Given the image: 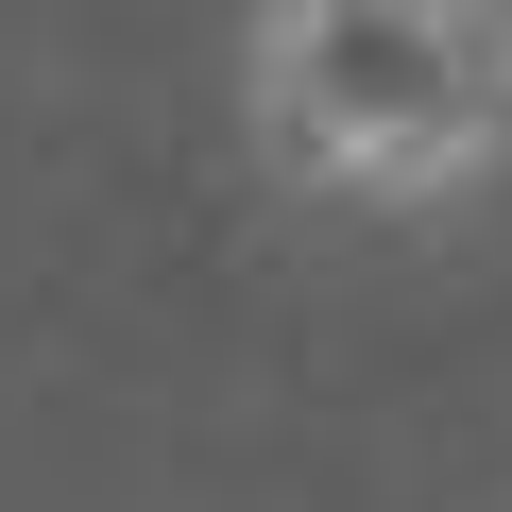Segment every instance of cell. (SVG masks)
<instances>
[{
  "mask_svg": "<svg viewBox=\"0 0 512 512\" xmlns=\"http://www.w3.org/2000/svg\"><path fill=\"white\" fill-rule=\"evenodd\" d=\"M239 137L325 205H461L512 154V18H478V0H274L239 35Z\"/></svg>",
  "mask_w": 512,
  "mask_h": 512,
  "instance_id": "cell-1",
  "label": "cell"
}]
</instances>
